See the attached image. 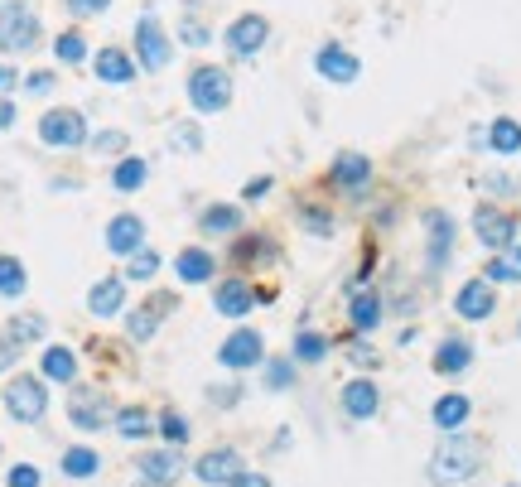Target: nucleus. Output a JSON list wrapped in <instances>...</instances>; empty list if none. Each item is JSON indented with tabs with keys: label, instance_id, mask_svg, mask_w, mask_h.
<instances>
[{
	"label": "nucleus",
	"instance_id": "obj_1",
	"mask_svg": "<svg viewBox=\"0 0 521 487\" xmlns=\"http://www.w3.org/2000/svg\"><path fill=\"white\" fill-rule=\"evenodd\" d=\"M478 468H483V439H473V434H444V444L430 454V483L435 487L468 483Z\"/></svg>",
	"mask_w": 521,
	"mask_h": 487
},
{
	"label": "nucleus",
	"instance_id": "obj_2",
	"mask_svg": "<svg viewBox=\"0 0 521 487\" xmlns=\"http://www.w3.org/2000/svg\"><path fill=\"white\" fill-rule=\"evenodd\" d=\"M0 401H5L15 425H39L49 415V381L34 377V372H20V377L5 381V396Z\"/></svg>",
	"mask_w": 521,
	"mask_h": 487
},
{
	"label": "nucleus",
	"instance_id": "obj_3",
	"mask_svg": "<svg viewBox=\"0 0 521 487\" xmlns=\"http://www.w3.org/2000/svg\"><path fill=\"white\" fill-rule=\"evenodd\" d=\"M39 15L29 10L25 0H0V54H29L39 49Z\"/></svg>",
	"mask_w": 521,
	"mask_h": 487
},
{
	"label": "nucleus",
	"instance_id": "obj_4",
	"mask_svg": "<svg viewBox=\"0 0 521 487\" xmlns=\"http://www.w3.org/2000/svg\"><path fill=\"white\" fill-rule=\"evenodd\" d=\"M232 102V73H222L218 63H203L189 73V107L198 116H218Z\"/></svg>",
	"mask_w": 521,
	"mask_h": 487
},
{
	"label": "nucleus",
	"instance_id": "obj_5",
	"mask_svg": "<svg viewBox=\"0 0 521 487\" xmlns=\"http://www.w3.org/2000/svg\"><path fill=\"white\" fill-rule=\"evenodd\" d=\"M39 140L49 150H83L87 145V116L73 107H58L39 116Z\"/></svg>",
	"mask_w": 521,
	"mask_h": 487
},
{
	"label": "nucleus",
	"instance_id": "obj_6",
	"mask_svg": "<svg viewBox=\"0 0 521 487\" xmlns=\"http://www.w3.org/2000/svg\"><path fill=\"white\" fill-rule=\"evenodd\" d=\"M68 420H73L78 430L97 434V430H107L111 420H116V410H111L102 386H73V391H68Z\"/></svg>",
	"mask_w": 521,
	"mask_h": 487
},
{
	"label": "nucleus",
	"instance_id": "obj_7",
	"mask_svg": "<svg viewBox=\"0 0 521 487\" xmlns=\"http://www.w3.org/2000/svg\"><path fill=\"white\" fill-rule=\"evenodd\" d=\"M169 58H174V49H169L165 29H160V20H155V10H140L136 20V68H145V73H165Z\"/></svg>",
	"mask_w": 521,
	"mask_h": 487
},
{
	"label": "nucleus",
	"instance_id": "obj_8",
	"mask_svg": "<svg viewBox=\"0 0 521 487\" xmlns=\"http://www.w3.org/2000/svg\"><path fill=\"white\" fill-rule=\"evenodd\" d=\"M473 237L488 246L493 256H502V251L517 246V217L493 208V203H478V213H473Z\"/></svg>",
	"mask_w": 521,
	"mask_h": 487
},
{
	"label": "nucleus",
	"instance_id": "obj_9",
	"mask_svg": "<svg viewBox=\"0 0 521 487\" xmlns=\"http://www.w3.org/2000/svg\"><path fill=\"white\" fill-rule=\"evenodd\" d=\"M454 217L444 213V208H430L425 213V271L439 275L449 266V251H454Z\"/></svg>",
	"mask_w": 521,
	"mask_h": 487
},
{
	"label": "nucleus",
	"instance_id": "obj_10",
	"mask_svg": "<svg viewBox=\"0 0 521 487\" xmlns=\"http://www.w3.org/2000/svg\"><path fill=\"white\" fill-rule=\"evenodd\" d=\"M218 362L227 367V372H251V367L266 362V338H261L256 328H237L232 338H222Z\"/></svg>",
	"mask_w": 521,
	"mask_h": 487
},
{
	"label": "nucleus",
	"instance_id": "obj_11",
	"mask_svg": "<svg viewBox=\"0 0 521 487\" xmlns=\"http://www.w3.org/2000/svg\"><path fill=\"white\" fill-rule=\"evenodd\" d=\"M266 39H271L266 15H237L232 25L222 29V44H227V54L232 58H256L261 49H266Z\"/></svg>",
	"mask_w": 521,
	"mask_h": 487
},
{
	"label": "nucleus",
	"instance_id": "obj_12",
	"mask_svg": "<svg viewBox=\"0 0 521 487\" xmlns=\"http://www.w3.org/2000/svg\"><path fill=\"white\" fill-rule=\"evenodd\" d=\"M454 314L468 319V324H483V319H493L497 314V290L478 275V280H464L459 285V295H454Z\"/></svg>",
	"mask_w": 521,
	"mask_h": 487
},
{
	"label": "nucleus",
	"instance_id": "obj_13",
	"mask_svg": "<svg viewBox=\"0 0 521 487\" xmlns=\"http://www.w3.org/2000/svg\"><path fill=\"white\" fill-rule=\"evenodd\" d=\"M256 304H261V295L251 290L242 275H227V280H218V290H213V309L227 314V319H247Z\"/></svg>",
	"mask_w": 521,
	"mask_h": 487
},
{
	"label": "nucleus",
	"instance_id": "obj_14",
	"mask_svg": "<svg viewBox=\"0 0 521 487\" xmlns=\"http://www.w3.org/2000/svg\"><path fill=\"white\" fill-rule=\"evenodd\" d=\"M338 406L348 420H372L377 410H382V391H377V381L372 377H353L343 391H338Z\"/></svg>",
	"mask_w": 521,
	"mask_h": 487
},
{
	"label": "nucleus",
	"instance_id": "obj_15",
	"mask_svg": "<svg viewBox=\"0 0 521 487\" xmlns=\"http://www.w3.org/2000/svg\"><path fill=\"white\" fill-rule=\"evenodd\" d=\"M329 179L343 193H362L367 184H372V160H367V155H357V150H338L333 164H329Z\"/></svg>",
	"mask_w": 521,
	"mask_h": 487
},
{
	"label": "nucleus",
	"instance_id": "obj_16",
	"mask_svg": "<svg viewBox=\"0 0 521 487\" xmlns=\"http://www.w3.org/2000/svg\"><path fill=\"white\" fill-rule=\"evenodd\" d=\"M314 73H319L324 82H357L362 63H357L353 49H343V44H324V49L314 54Z\"/></svg>",
	"mask_w": 521,
	"mask_h": 487
},
{
	"label": "nucleus",
	"instance_id": "obj_17",
	"mask_svg": "<svg viewBox=\"0 0 521 487\" xmlns=\"http://www.w3.org/2000/svg\"><path fill=\"white\" fill-rule=\"evenodd\" d=\"M92 73L107 82V87H126V82H136V58L126 54V49H116V44H107V49H97L92 54Z\"/></svg>",
	"mask_w": 521,
	"mask_h": 487
},
{
	"label": "nucleus",
	"instance_id": "obj_18",
	"mask_svg": "<svg viewBox=\"0 0 521 487\" xmlns=\"http://www.w3.org/2000/svg\"><path fill=\"white\" fill-rule=\"evenodd\" d=\"M237 473H242V454L237 449H213V454H203V459L193 463V478L208 487H227Z\"/></svg>",
	"mask_w": 521,
	"mask_h": 487
},
{
	"label": "nucleus",
	"instance_id": "obj_19",
	"mask_svg": "<svg viewBox=\"0 0 521 487\" xmlns=\"http://www.w3.org/2000/svg\"><path fill=\"white\" fill-rule=\"evenodd\" d=\"M169 309H174V295H155V299H145L140 309H131V314H126V333H131V343H150Z\"/></svg>",
	"mask_w": 521,
	"mask_h": 487
},
{
	"label": "nucleus",
	"instance_id": "obj_20",
	"mask_svg": "<svg viewBox=\"0 0 521 487\" xmlns=\"http://www.w3.org/2000/svg\"><path fill=\"white\" fill-rule=\"evenodd\" d=\"M140 246H145V217L136 213H116L107 222V251L116 256H136Z\"/></svg>",
	"mask_w": 521,
	"mask_h": 487
},
{
	"label": "nucleus",
	"instance_id": "obj_21",
	"mask_svg": "<svg viewBox=\"0 0 521 487\" xmlns=\"http://www.w3.org/2000/svg\"><path fill=\"white\" fill-rule=\"evenodd\" d=\"M174 275H179V285H208L218 275V256L208 246H184L174 261Z\"/></svg>",
	"mask_w": 521,
	"mask_h": 487
},
{
	"label": "nucleus",
	"instance_id": "obj_22",
	"mask_svg": "<svg viewBox=\"0 0 521 487\" xmlns=\"http://www.w3.org/2000/svg\"><path fill=\"white\" fill-rule=\"evenodd\" d=\"M121 309H126V280L121 275H107L87 290V314L92 319H116Z\"/></svg>",
	"mask_w": 521,
	"mask_h": 487
},
{
	"label": "nucleus",
	"instance_id": "obj_23",
	"mask_svg": "<svg viewBox=\"0 0 521 487\" xmlns=\"http://www.w3.org/2000/svg\"><path fill=\"white\" fill-rule=\"evenodd\" d=\"M39 377L58 381V386H78V352L63 348V343H49L39 357Z\"/></svg>",
	"mask_w": 521,
	"mask_h": 487
},
{
	"label": "nucleus",
	"instance_id": "obj_24",
	"mask_svg": "<svg viewBox=\"0 0 521 487\" xmlns=\"http://www.w3.org/2000/svg\"><path fill=\"white\" fill-rule=\"evenodd\" d=\"M198 232L203 237H242V208L237 203H208L198 213Z\"/></svg>",
	"mask_w": 521,
	"mask_h": 487
},
{
	"label": "nucleus",
	"instance_id": "obj_25",
	"mask_svg": "<svg viewBox=\"0 0 521 487\" xmlns=\"http://www.w3.org/2000/svg\"><path fill=\"white\" fill-rule=\"evenodd\" d=\"M468 415H473V401H468L464 391H444L435 401V410H430V420H435L444 434H464Z\"/></svg>",
	"mask_w": 521,
	"mask_h": 487
},
{
	"label": "nucleus",
	"instance_id": "obj_26",
	"mask_svg": "<svg viewBox=\"0 0 521 487\" xmlns=\"http://www.w3.org/2000/svg\"><path fill=\"white\" fill-rule=\"evenodd\" d=\"M382 319H386L382 295H377V290H353V299H348V324H353L357 333H377Z\"/></svg>",
	"mask_w": 521,
	"mask_h": 487
},
{
	"label": "nucleus",
	"instance_id": "obj_27",
	"mask_svg": "<svg viewBox=\"0 0 521 487\" xmlns=\"http://www.w3.org/2000/svg\"><path fill=\"white\" fill-rule=\"evenodd\" d=\"M136 468H140L145 483H174V478L184 473V459H179L174 449H150V454H140L136 459Z\"/></svg>",
	"mask_w": 521,
	"mask_h": 487
},
{
	"label": "nucleus",
	"instance_id": "obj_28",
	"mask_svg": "<svg viewBox=\"0 0 521 487\" xmlns=\"http://www.w3.org/2000/svg\"><path fill=\"white\" fill-rule=\"evenodd\" d=\"M473 367V343L468 338H444L435 348V372L439 377H459Z\"/></svg>",
	"mask_w": 521,
	"mask_h": 487
},
{
	"label": "nucleus",
	"instance_id": "obj_29",
	"mask_svg": "<svg viewBox=\"0 0 521 487\" xmlns=\"http://www.w3.org/2000/svg\"><path fill=\"white\" fill-rule=\"evenodd\" d=\"M483 145H488L493 155H517V150H521V121H512V116H497L493 126L483 131Z\"/></svg>",
	"mask_w": 521,
	"mask_h": 487
},
{
	"label": "nucleus",
	"instance_id": "obj_30",
	"mask_svg": "<svg viewBox=\"0 0 521 487\" xmlns=\"http://www.w3.org/2000/svg\"><path fill=\"white\" fill-rule=\"evenodd\" d=\"M58 468H63V478H97L102 473V454L87 449V444H73V449H63Z\"/></svg>",
	"mask_w": 521,
	"mask_h": 487
},
{
	"label": "nucleus",
	"instance_id": "obj_31",
	"mask_svg": "<svg viewBox=\"0 0 521 487\" xmlns=\"http://www.w3.org/2000/svg\"><path fill=\"white\" fill-rule=\"evenodd\" d=\"M145 179H150V164L136 160V155L116 160V169H111V189L116 193H140L145 189Z\"/></svg>",
	"mask_w": 521,
	"mask_h": 487
},
{
	"label": "nucleus",
	"instance_id": "obj_32",
	"mask_svg": "<svg viewBox=\"0 0 521 487\" xmlns=\"http://www.w3.org/2000/svg\"><path fill=\"white\" fill-rule=\"evenodd\" d=\"M483 280H488V285H521V242L512 246V251L493 256V261L483 266Z\"/></svg>",
	"mask_w": 521,
	"mask_h": 487
},
{
	"label": "nucleus",
	"instance_id": "obj_33",
	"mask_svg": "<svg viewBox=\"0 0 521 487\" xmlns=\"http://www.w3.org/2000/svg\"><path fill=\"white\" fill-rule=\"evenodd\" d=\"M5 333H10V343H15V348H34V343H44L49 319H44V314H15Z\"/></svg>",
	"mask_w": 521,
	"mask_h": 487
},
{
	"label": "nucleus",
	"instance_id": "obj_34",
	"mask_svg": "<svg viewBox=\"0 0 521 487\" xmlns=\"http://www.w3.org/2000/svg\"><path fill=\"white\" fill-rule=\"evenodd\" d=\"M111 430L121 434V439H145V434L155 430V415H150V410H140V406H126V410H116Z\"/></svg>",
	"mask_w": 521,
	"mask_h": 487
},
{
	"label": "nucleus",
	"instance_id": "obj_35",
	"mask_svg": "<svg viewBox=\"0 0 521 487\" xmlns=\"http://www.w3.org/2000/svg\"><path fill=\"white\" fill-rule=\"evenodd\" d=\"M295 362H304V367H314V362H324L329 357V338L324 333H314V328H300L295 333V352H290Z\"/></svg>",
	"mask_w": 521,
	"mask_h": 487
},
{
	"label": "nucleus",
	"instance_id": "obj_36",
	"mask_svg": "<svg viewBox=\"0 0 521 487\" xmlns=\"http://www.w3.org/2000/svg\"><path fill=\"white\" fill-rule=\"evenodd\" d=\"M29 290V271L20 256H0V299H20Z\"/></svg>",
	"mask_w": 521,
	"mask_h": 487
},
{
	"label": "nucleus",
	"instance_id": "obj_37",
	"mask_svg": "<svg viewBox=\"0 0 521 487\" xmlns=\"http://www.w3.org/2000/svg\"><path fill=\"white\" fill-rule=\"evenodd\" d=\"M295 213H300V227L309 232V237H333V213L329 208H319V203H300Z\"/></svg>",
	"mask_w": 521,
	"mask_h": 487
},
{
	"label": "nucleus",
	"instance_id": "obj_38",
	"mask_svg": "<svg viewBox=\"0 0 521 487\" xmlns=\"http://www.w3.org/2000/svg\"><path fill=\"white\" fill-rule=\"evenodd\" d=\"M155 275H160V251H155V246H140L121 280H140V285H145V280H155Z\"/></svg>",
	"mask_w": 521,
	"mask_h": 487
},
{
	"label": "nucleus",
	"instance_id": "obj_39",
	"mask_svg": "<svg viewBox=\"0 0 521 487\" xmlns=\"http://www.w3.org/2000/svg\"><path fill=\"white\" fill-rule=\"evenodd\" d=\"M54 54H58V63H68V68H73V63H83V58H87V39L78 34V29H63V34L54 39Z\"/></svg>",
	"mask_w": 521,
	"mask_h": 487
},
{
	"label": "nucleus",
	"instance_id": "obj_40",
	"mask_svg": "<svg viewBox=\"0 0 521 487\" xmlns=\"http://www.w3.org/2000/svg\"><path fill=\"white\" fill-rule=\"evenodd\" d=\"M169 145H174L179 155H198V150H203V131H198L193 121H174V126H169Z\"/></svg>",
	"mask_w": 521,
	"mask_h": 487
},
{
	"label": "nucleus",
	"instance_id": "obj_41",
	"mask_svg": "<svg viewBox=\"0 0 521 487\" xmlns=\"http://www.w3.org/2000/svg\"><path fill=\"white\" fill-rule=\"evenodd\" d=\"M261 367H266V391H290L295 386V357H275Z\"/></svg>",
	"mask_w": 521,
	"mask_h": 487
},
{
	"label": "nucleus",
	"instance_id": "obj_42",
	"mask_svg": "<svg viewBox=\"0 0 521 487\" xmlns=\"http://www.w3.org/2000/svg\"><path fill=\"white\" fill-rule=\"evenodd\" d=\"M155 430L165 434L169 444H174V449H179V444H189V434H193V425L189 420H184V415H179V410H165V415H160V425H155Z\"/></svg>",
	"mask_w": 521,
	"mask_h": 487
},
{
	"label": "nucleus",
	"instance_id": "obj_43",
	"mask_svg": "<svg viewBox=\"0 0 521 487\" xmlns=\"http://www.w3.org/2000/svg\"><path fill=\"white\" fill-rule=\"evenodd\" d=\"M126 145H131L126 131H97V136H92V150H97V155H111V160H126Z\"/></svg>",
	"mask_w": 521,
	"mask_h": 487
},
{
	"label": "nucleus",
	"instance_id": "obj_44",
	"mask_svg": "<svg viewBox=\"0 0 521 487\" xmlns=\"http://www.w3.org/2000/svg\"><path fill=\"white\" fill-rule=\"evenodd\" d=\"M63 10H68L73 20H92V15H107L111 0H63Z\"/></svg>",
	"mask_w": 521,
	"mask_h": 487
},
{
	"label": "nucleus",
	"instance_id": "obj_45",
	"mask_svg": "<svg viewBox=\"0 0 521 487\" xmlns=\"http://www.w3.org/2000/svg\"><path fill=\"white\" fill-rule=\"evenodd\" d=\"M483 189L493 193V198H517V179H512V174H488Z\"/></svg>",
	"mask_w": 521,
	"mask_h": 487
},
{
	"label": "nucleus",
	"instance_id": "obj_46",
	"mask_svg": "<svg viewBox=\"0 0 521 487\" xmlns=\"http://www.w3.org/2000/svg\"><path fill=\"white\" fill-rule=\"evenodd\" d=\"M5 483L10 487H39V468H34V463H15V468L5 473Z\"/></svg>",
	"mask_w": 521,
	"mask_h": 487
},
{
	"label": "nucleus",
	"instance_id": "obj_47",
	"mask_svg": "<svg viewBox=\"0 0 521 487\" xmlns=\"http://www.w3.org/2000/svg\"><path fill=\"white\" fill-rule=\"evenodd\" d=\"M54 82H58V73L39 68V73H29V78H25V92H29V97H44V92H54Z\"/></svg>",
	"mask_w": 521,
	"mask_h": 487
},
{
	"label": "nucleus",
	"instance_id": "obj_48",
	"mask_svg": "<svg viewBox=\"0 0 521 487\" xmlns=\"http://www.w3.org/2000/svg\"><path fill=\"white\" fill-rule=\"evenodd\" d=\"M271 189H275V179H271V174H256V179H247V189H242V198H247V203H261V198H266Z\"/></svg>",
	"mask_w": 521,
	"mask_h": 487
},
{
	"label": "nucleus",
	"instance_id": "obj_49",
	"mask_svg": "<svg viewBox=\"0 0 521 487\" xmlns=\"http://www.w3.org/2000/svg\"><path fill=\"white\" fill-rule=\"evenodd\" d=\"M179 34H184V44H193V49H203V44H208V39H213V34H208V29L198 25V20H189V25L179 29Z\"/></svg>",
	"mask_w": 521,
	"mask_h": 487
},
{
	"label": "nucleus",
	"instance_id": "obj_50",
	"mask_svg": "<svg viewBox=\"0 0 521 487\" xmlns=\"http://www.w3.org/2000/svg\"><path fill=\"white\" fill-rule=\"evenodd\" d=\"M237 396H242L237 386H213V391H208V401H213V406H237Z\"/></svg>",
	"mask_w": 521,
	"mask_h": 487
},
{
	"label": "nucleus",
	"instance_id": "obj_51",
	"mask_svg": "<svg viewBox=\"0 0 521 487\" xmlns=\"http://www.w3.org/2000/svg\"><path fill=\"white\" fill-rule=\"evenodd\" d=\"M15 357H20V348L10 343V333H0V372H10V367H15Z\"/></svg>",
	"mask_w": 521,
	"mask_h": 487
},
{
	"label": "nucleus",
	"instance_id": "obj_52",
	"mask_svg": "<svg viewBox=\"0 0 521 487\" xmlns=\"http://www.w3.org/2000/svg\"><path fill=\"white\" fill-rule=\"evenodd\" d=\"M227 487H271V478H266V473H247V468H242V473H237Z\"/></svg>",
	"mask_w": 521,
	"mask_h": 487
},
{
	"label": "nucleus",
	"instance_id": "obj_53",
	"mask_svg": "<svg viewBox=\"0 0 521 487\" xmlns=\"http://www.w3.org/2000/svg\"><path fill=\"white\" fill-rule=\"evenodd\" d=\"M348 357H353L357 367H377V352L367 348V343H353V348H348Z\"/></svg>",
	"mask_w": 521,
	"mask_h": 487
},
{
	"label": "nucleus",
	"instance_id": "obj_54",
	"mask_svg": "<svg viewBox=\"0 0 521 487\" xmlns=\"http://www.w3.org/2000/svg\"><path fill=\"white\" fill-rule=\"evenodd\" d=\"M10 126H15V102L0 97V131H10Z\"/></svg>",
	"mask_w": 521,
	"mask_h": 487
},
{
	"label": "nucleus",
	"instance_id": "obj_55",
	"mask_svg": "<svg viewBox=\"0 0 521 487\" xmlns=\"http://www.w3.org/2000/svg\"><path fill=\"white\" fill-rule=\"evenodd\" d=\"M5 87H15V68H5V63H0V92H5Z\"/></svg>",
	"mask_w": 521,
	"mask_h": 487
},
{
	"label": "nucleus",
	"instance_id": "obj_56",
	"mask_svg": "<svg viewBox=\"0 0 521 487\" xmlns=\"http://www.w3.org/2000/svg\"><path fill=\"white\" fill-rule=\"evenodd\" d=\"M517 333H521V324H517Z\"/></svg>",
	"mask_w": 521,
	"mask_h": 487
},
{
	"label": "nucleus",
	"instance_id": "obj_57",
	"mask_svg": "<svg viewBox=\"0 0 521 487\" xmlns=\"http://www.w3.org/2000/svg\"><path fill=\"white\" fill-rule=\"evenodd\" d=\"M145 487H150V483H145Z\"/></svg>",
	"mask_w": 521,
	"mask_h": 487
}]
</instances>
